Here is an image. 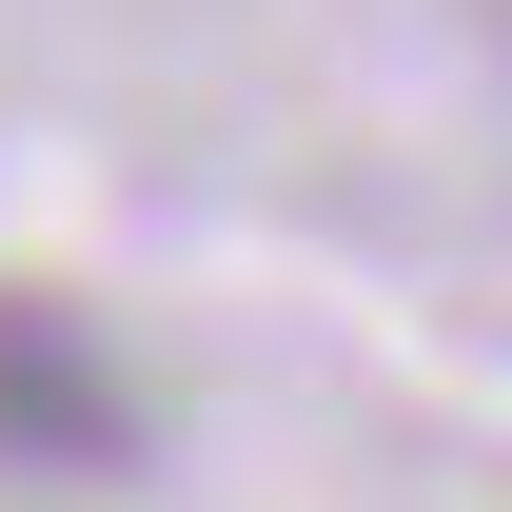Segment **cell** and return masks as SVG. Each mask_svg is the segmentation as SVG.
Instances as JSON below:
<instances>
[{"label":"cell","instance_id":"cell-1","mask_svg":"<svg viewBox=\"0 0 512 512\" xmlns=\"http://www.w3.org/2000/svg\"><path fill=\"white\" fill-rule=\"evenodd\" d=\"M0 434L40 453V473H99V453H119V375H99L40 296H0Z\"/></svg>","mask_w":512,"mask_h":512}]
</instances>
